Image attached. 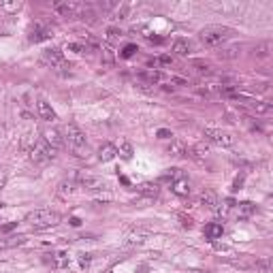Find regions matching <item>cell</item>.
<instances>
[{
    "label": "cell",
    "instance_id": "45",
    "mask_svg": "<svg viewBox=\"0 0 273 273\" xmlns=\"http://www.w3.org/2000/svg\"><path fill=\"white\" fill-rule=\"evenodd\" d=\"M184 273H207V271H199V269H188V271H184Z\"/></svg>",
    "mask_w": 273,
    "mask_h": 273
},
{
    "label": "cell",
    "instance_id": "16",
    "mask_svg": "<svg viewBox=\"0 0 273 273\" xmlns=\"http://www.w3.org/2000/svg\"><path fill=\"white\" fill-rule=\"evenodd\" d=\"M256 213V205L252 201H243L237 205V218L239 220H248V218H252Z\"/></svg>",
    "mask_w": 273,
    "mask_h": 273
},
{
    "label": "cell",
    "instance_id": "43",
    "mask_svg": "<svg viewBox=\"0 0 273 273\" xmlns=\"http://www.w3.org/2000/svg\"><path fill=\"white\" fill-rule=\"evenodd\" d=\"M15 226H17V222H11V224H4V226H2V233H11V231H13V228Z\"/></svg>",
    "mask_w": 273,
    "mask_h": 273
},
{
    "label": "cell",
    "instance_id": "33",
    "mask_svg": "<svg viewBox=\"0 0 273 273\" xmlns=\"http://www.w3.org/2000/svg\"><path fill=\"white\" fill-rule=\"evenodd\" d=\"M181 177H184L181 169H169L167 173L160 177V181H171V184H173V181H177V179H181Z\"/></svg>",
    "mask_w": 273,
    "mask_h": 273
},
{
    "label": "cell",
    "instance_id": "40",
    "mask_svg": "<svg viewBox=\"0 0 273 273\" xmlns=\"http://www.w3.org/2000/svg\"><path fill=\"white\" fill-rule=\"evenodd\" d=\"M135 51H137V47H135V45H126V49L122 51V56H124V58H130Z\"/></svg>",
    "mask_w": 273,
    "mask_h": 273
},
{
    "label": "cell",
    "instance_id": "21",
    "mask_svg": "<svg viewBox=\"0 0 273 273\" xmlns=\"http://www.w3.org/2000/svg\"><path fill=\"white\" fill-rule=\"evenodd\" d=\"M117 156V149L113 143H105V145L98 147V160L100 162H109V160H113Z\"/></svg>",
    "mask_w": 273,
    "mask_h": 273
},
{
    "label": "cell",
    "instance_id": "17",
    "mask_svg": "<svg viewBox=\"0 0 273 273\" xmlns=\"http://www.w3.org/2000/svg\"><path fill=\"white\" fill-rule=\"evenodd\" d=\"M51 267L53 269H68L71 267V256H68V252L51 254Z\"/></svg>",
    "mask_w": 273,
    "mask_h": 273
},
{
    "label": "cell",
    "instance_id": "35",
    "mask_svg": "<svg viewBox=\"0 0 273 273\" xmlns=\"http://www.w3.org/2000/svg\"><path fill=\"white\" fill-rule=\"evenodd\" d=\"M192 66L196 68V73H199V75H209V73H211V66H209V64H207V62L196 60L194 64H192Z\"/></svg>",
    "mask_w": 273,
    "mask_h": 273
},
{
    "label": "cell",
    "instance_id": "4",
    "mask_svg": "<svg viewBox=\"0 0 273 273\" xmlns=\"http://www.w3.org/2000/svg\"><path fill=\"white\" fill-rule=\"evenodd\" d=\"M199 36H201V41L205 43V45L216 47V45H220V43L231 39L233 30L226 28V26H205V28L199 32Z\"/></svg>",
    "mask_w": 273,
    "mask_h": 273
},
{
    "label": "cell",
    "instance_id": "39",
    "mask_svg": "<svg viewBox=\"0 0 273 273\" xmlns=\"http://www.w3.org/2000/svg\"><path fill=\"white\" fill-rule=\"evenodd\" d=\"M66 49L75 51V53H85V51H88V49H85V45H81V43H68Z\"/></svg>",
    "mask_w": 273,
    "mask_h": 273
},
{
    "label": "cell",
    "instance_id": "44",
    "mask_svg": "<svg viewBox=\"0 0 273 273\" xmlns=\"http://www.w3.org/2000/svg\"><path fill=\"white\" fill-rule=\"evenodd\" d=\"M4 184H7V173H4V171H0V190L4 188Z\"/></svg>",
    "mask_w": 273,
    "mask_h": 273
},
{
    "label": "cell",
    "instance_id": "2",
    "mask_svg": "<svg viewBox=\"0 0 273 273\" xmlns=\"http://www.w3.org/2000/svg\"><path fill=\"white\" fill-rule=\"evenodd\" d=\"M62 216L53 209H34L26 216V222L28 226H32L34 231H45V228H51L56 224H60Z\"/></svg>",
    "mask_w": 273,
    "mask_h": 273
},
{
    "label": "cell",
    "instance_id": "18",
    "mask_svg": "<svg viewBox=\"0 0 273 273\" xmlns=\"http://www.w3.org/2000/svg\"><path fill=\"white\" fill-rule=\"evenodd\" d=\"M49 36H51V30H49V28H45V26L36 24L34 28L30 30V36H28V39H30L32 43H41V41L49 39Z\"/></svg>",
    "mask_w": 273,
    "mask_h": 273
},
{
    "label": "cell",
    "instance_id": "9",
    "mask_svg": "<svg viewBox=\"0 0 273 273\" xmlns=\"http://www.w3.org/2000/svg\"><path fill=\"white\" fill-rule=\"evenodd\" d=\"M147 239H149V231H145V228H135V231L126 233L124 245L126 248H135V245H143Z\"/></svg>",
    "mask_w": 273,
    "mask_h": 273
},
{
    "label": "cell",
    "instance_id": "24",
    "mask_svg": "<svg viewBox=\"0 0 273 273\" xmlns=\"http://www.w3.org/2000/svg\"><path fill=\"white\" fill-rule=\"evenodd\" d=\"M239 53H241V47L231 45V47H224V49L218 51V58H220V60H233V58H237Z\"/></svg>",
    "mask_w": 273,
    "mask_h": 273
},
{
    "label": "cell",
    "instance_id": "3",
    "mask_svg": "<svg viewBox=\"0 0 273 273\" xmlns=\"http://www.w3.org/2000/svg\"><path fill=\"white\" fill-rule=\"evenodd\" d=\"M75 181H77L79 188H83V190H88V192H94V194H98L100 199H103V192H109V184H107L103 177L88 173V171H77Z\"/></svg>",
    "mask_w": 273,
    "mask_h": 273
},
{
    "label": "cell",
    "instance_id": "31",
    "mask_svg": "<svg viewBox=\"0 0 273 273\" xmlns=\"http://www.w3.org/2000/svg\"><path fill=\"white\" fill-rule=\"evenodd\" d=\"M254 56L256 58H269L271 56V43L265 41V43H260V45H256L254 47Z\"/></svg>",
    "mask_w": 273,
    "mask_h": 273
},
{
    "label": "cell",
    "instance_id": "12",
    "mask_svg": "<svg viewBox=\"0 0 273 273\" xmlns=\"http://www.w3.org/2000/svg\"><path fill=\"white\" fill-rule=\"evenodd\" d=\"M228 260H231V265L237 267V269H254V263H256V258L250 254H233Z\"/></svg>",
    "mask_w": 273,
    "mask_h": 273
},
{
    "label": "cell",
    "instance_id": "10",
    "mask_svg": "<svg viewBox=\"0 0 273 273\" xmlns=\"http://www.w3.org/2000/svg\"><path fill=\"white\" fill-rule=\"evenodd\" d=\"M43 141H45L49 147L56 149V152L60 147H64V139L60 135V130H56V128H47V130L43 132Z\"/></svg>",
    "mask_w": 273,
    "mask_h": 273
},
{
    "label": "cell",
    "instance_id": "38",
    "mask_svg": "<svg viewBox=\"0 0 273 273\" xmlns=\"http://www.w3.org/2000/svg\"><path fill=\"white\" fill-rule=\"evenodd\" d=\"M120 36H122L120 28H113V26H111V28H107V39H109V41H117Z\"/></svg>",
    "mask_w": 273,
    "mask_h": 273
},
{
    "label": "cell",
    "instance_id": "5",
    "mask_svg": "<svg viewBox=\"0 0 273 273\" xmlns=\"http://www.w3.org/2000/svg\"><path fill=\"white\" fill-rule=\"evenodd\" d=\"M203 137H205L207 141L220 145V147H233L235 145V135L233 132H228V130H224V128L207 126V128H203Z\"/></svg>",
    "mask_w": 273,
    "mask_h": 273
},
{
    "label": "cell",
    "instance_id": "28",
    "mask_svg": "<svg viewBox=\"0 0 273 273\" xmlns=\"http://www.w3.org/2000/svg\"><path fill=\"white\" fill-rule=\"evenodd\" d=\"M79 17H81L83 21H88V24H92V21H96V11H94L92 7H90V4H81Z\"/></svg>",
    "mask_w": 273,
    "mask_h": 273
},
{
    "label": "cell",
    "instance_id": "15",
    "mask_svg": "<svg viewBox=\"0 0 273 273\" xmlns=\"http://www.w3.org/2000/svg\"><path fill=\"white\" fill-rule=\"evenodd\" d=\"M36 113H39V117L41 120H45V122L56 120V111L51 109V105L47 103V100H39V103H36Z\"/></svg>",
    "mask_w": 273,
    "mask_h": 273
},
{
    "label": "cell",
    "instance_id": "27",
    "mask_svg": "<svg viewBox=\"0 0 273 273\" xmlns=\"http://www.w3.org/2000/svg\"><path fill=\"white\" fill-rule=\"evenodd\" d=\"M128 11H130V7H128V4H124V2L115 4V7H113V13H111V19H115V21L126 19V17H128Z\"/></svg>",
    "mask_w": 273,
    "mask_h": 273
},
{
    "label": "cell",
    "instance_id": "6",
    "mask_svg": "<svg viewBox=\"0 0 273 273\" xmlns=\"http://www.w3.org/2000/svg\"><path fill=\"white\" fill-rule=\"evenodd\" d=\"M56 154H58L56 149L47 145L43 139H41V141H34V145L30 147V160H32L34 164H45V162H49V160L56 158Z\"/></svg>",
    "mask_w": 273,
    "mask_h": 273
},
{
    "label": "cell",
    "instance_id": "20",
    "mask_svg": "<svg viewBox=\"0 0 273 273\" xmlns=\"http://www.w3.org/2000/svg\"><path fill=\"white\" fill-rule=\"evenodd\" d=\"M139 79H141V81H145V83H149V85H154V83L162 81V73L156 71V68H145V71L139 73Z\"/></svg>",
    "mask_w": 273,
    "mask_h": 273
},
{
    "label": "cell",
    "instance_id": "23",
    "mask_svg": "<svg viewBox=\"0 0 273 273\" xmlns=\"http://www.w3.org/2000/svg\"><path fill=\"white\" fill-rule=\"evenodd\" d=\"M171 190H173L177 196H188L190 192H192L190 181L186 179V177H181V179H177V181H173V184H171Z\"/></svg>",
    "mask_w": 273,
    "mask_h": 273
},
{
    "label": "cell",
    "instance_id": "14",
    "mask_svg": "<svg viewBox=\"0 0 273 273\" xmlns=\"http://www.w3.org/2000/svg\"><path fill=\"white\" fill-rule=\"evenodd\" d=\"M158 184H154V181H145V184H141L139 186V196H143V199H147V201H154L158 196Z\"/></svg>",
    "mask_w": 273,
    "mask_h": 273
},
{
    "label": "cell",
    "instance_id": "34",
    "mask_svg": "<svg viewBox=\"0 0 273 273\" xmlns=\"http://www.w3.org/2000/svg\"><path fill=\"white\" fill-rule=\"evenodd\" d=\"M90 263H92V256L90 254H79L77 256V265L75 267H77V271H83V269H88L90 267Z\"/></svg>",
    "mask_w": 273,
    "mask_h": 273
},
{
    "label": "cell",
    "instance_id": "13",
    "mask_svg": "<svg viewBox=\"0 0 273 273\" xmlns=\"http://www.w3.org/2000/svg\"><path fill=\"white\" fill-rule=\"evenodd\" d=\"M167 154L175 158H188V145L184 141H177V139H171V143L167 145Z\"/></svg>",
    "mask_w": 273,
    "mask_h": 273
},
{
    "label": "cell",
    "instance_id": "26",
    "mask_svg": "<svg viewBox=\"0 0 273 273\" xmlns=\"http://www.w3.org/2000/svg\"><path fill=\"white\" fill-rule=\"evenodd\" d=\"M75 186H77V181L75 179H64L60 186H58V194L60 196H71L75 192Z\"/></svg>",
    "mask_w": 273,
    "mask_h": 273
},
{
    "label": "cell",
    "instance_id": "1",
    "mask_svg": "<svg viewBox=\"0 0 273 273\" xmlns=\"http://www.w3.org/2000/svg\"><path fill=\"white\" fill-rule=\"evenodd\" d=\"M64 147H68L75 156L83 158L85 152H88V141H85V135L81 132V128L77 124H66L64 126Z\"/></svg>",
    "mask_w": 273,
    "mask_h": 273
},
{
    "label": "cell",
    "instance_id": "41",
    "mask_svg": "<svg viewBox=\"0 0 273 273\" xmlns=\"http://www.w3.org/2000/svg\"><path fill=\"white\" fill-rule=\"evenodd\" d=\"M241 186H243V175H239V177L233 181V190H241Z\"/></svg>",
    "mask_w": 273,
    "mask_h": 273
},
{
    "label": "cell",
    "instance_id": "7",
    "mask_svg": "<svg viewBox=\"0 0 273 273\" xmlns=\"http://www.w3.org/2000/svg\"><path fill=\"white\" fill-rule=\"evenodd\" d=\"M41 60L47 64V66L51 68H71V64H66L64 60V53L62 49H58V47H51V49H45L41 56Z\"/></svg>",
    "mask_w": 273,
    "mask_h": 273
},
{
    "label": "cell",
    "instance_id": "25",
    "mask_svg": "<svg viewBox=\"0 0 273 273\" xmlns=\"http://www.w3.org/2000/svg\"><path fill=\"white\" fill-rule=\"evenodd\" d=\"M21 7H24V4H21V0H4V2H0V11H4L7 15L17 13Z\"/></svg>",
    "mask_w": 273,
    "mask_h": 273
},
{
    "label": "cell",
    "instance_id": "42",
    "mask_svg": "<svg viewBox=\"0 0 273 273\" xmlns=\"http://www.w3.org/2000/svg\"><path fill=\"white\" fill-rule=\"evenodd\" d=\"M158 137H160V139H171L173 135H171L169 130H164V128H160V130H158Z\"/></svg>",
    "mask_w": 273,
    "mask_h": 273
},
{
    "label": "cell",
    "instance_id": "11",
    "mask_svg": "<svg viewBox=\"0 0 273 273\" xmlns=\"http://www.w3.org/2000/svg\"><path fill=\"white\" fill-rule=\"evenodd\" d=\"M199 203H201L203 207H207V209L216 211L218 205H220V199H218V194L213 190H203L201 194H199Z\"/></svg>",
    "mask_w": 273,
    "mask_h": 273
},
{
    "label": "cell",
    "instance_id": "37",
    "mask_svg": "<svg viewBox=\"0 0 273 273\" xmlns=\"http://www.w3.org/2000/svg\"><path fill=\"white\" fill-rule=\"evenodd\" d=\"M177 218H179V224H181L184 228H192V224H194L190 216H186V213H181V211L177 213Z\"/></svg>",
    "mask_w": 273,
    "mask_h": 273
},
{
    "label": "cell",
    "instance_id": "19",
    "mask_svg": "<svg viewBox=\"0 0 273 273\" xmlns=\"http://www.w3.org/2000/svg\"><path fill=\"white\" fill-rule=\"evenodd\" d=\"M115 149H117V156H122L124 160H130L132 154H135V149H132V143L128 141V139H120V141L115 143Z\"/></svg>",
    "mask_w": 273,
    "mask_h": 273
},
{
    "label": "cell",
    "instance_id": "8",
    "mask_svg": "<svg viewBox=\"0 0 273 273\" xmlns=\"http://www.w3.org/2000/svg\"><path fill=\"white\" fill-rule=\"evenodd\" d=\"M53 11L60 17H77L79 11H81V4L71 2V0H60V2H53Z\"/></svg>",
    "mask_w": 273,
    "mask_h": 273
},
{
    "label": "cell",
    "instance_id": "22",
    "mask_svg": "<svg viewBox=\"0 0 273 273\" xmlns=\"http://www.w3.org/2000/svg\"><path fill=\"white\" fill-rule=\"evenodd\" d=\"M205 237L207 239H211V241H216V239H220L222 237V233H224V226H222V222H209L205 226Z\"/></svg>",
    "mask_w": 273,
    "mask_h": 273
},
{
    "label": "cell",
    "instance_id": "32",
    "mask_svg": "<svg viewBox=\"0 0 273 273\" xmlns=\"http://www.w3.org/2000/svg\"><path fill=\"white\" fill-rule=\"evenodd\" d=\"M100 58H103L105 66H113L115 64V53H113L111 47H103V49H100Z\"/></svg>",
    "mask_w": 273,
    "mask_h": 273
},
{
    "label": "cell",
    "instance_id": "30",
    "mask_svg": "<svg viewBox=\"0 0 273 273\" xmlns=\"http://www.w3.org/2000/svg\"><path fill=\"white\" fill-rule=\"evenodd\" d=\"M271 258L269 256H263V258H256V263H254V269L256 271H263V273H271Z\"/></svg>",
    "mask_w": 273,
    "mask_h": 273
},
{
    "label": "cell",
    "instance_id": "36",
    "mask_svg": "<svg viewBox=\"0 0 273 273\" xmlns=\"http://www.w3.org/2000/svg\"><path fill=\"white\" fill-rule=\"evenodd\" d=\"M21 243H26V237H11L9 241L0 243V248H15V245H21Z\"/></svg>",
    "mask_w": 273,
    "mask_h": 273
},
{
    "label": "cell",
    "instance_id": "29",
    "mask_svg": "<svg viewBox=\"0 0 273 273\" xmlns=\"http://www.w3.org/2000/svg\"><path fill=\"white\" fill-rule=\"evenodd\" d=\"M173 51L177 53V56H188L190 53V43L184 41V39H177L173 43Z\"/></svg>",
    "mask_w": 273,
    "mask_h": 273
}]
</instances>
